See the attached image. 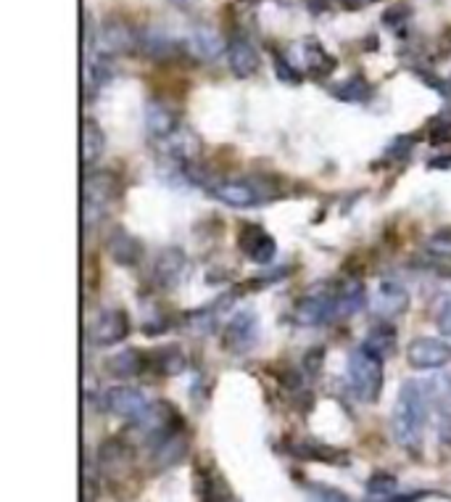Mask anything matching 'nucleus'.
Masks as SVG:
<instances>
[{
	"label": "nucleus",
	"mask_w": 451,
	"mask_h": 502,
	"mask_svg": "<svg viewBox=\"0 0 451 502\" xmlns=\"http://www.w3.org/2000/svg\"><path fill=\"white\" fill-rule=\"evenodd\" d=\"M98 498V465L92 457L82 460V502H95Z\"/></svg>",
	"instance_id": "obj_27"
},
{
	"label": "nucleus",
	"mask_w": 451,
	"mask_h": 502,
	"mask_svg": "<svg viewBox=\"0 0 451 502\" xmlns=\"http://www.w3.org/2000/svg\"><path fill=\"white\" fill-rule=\"evenodd\" d=\"M137 48L145 56H151V58H169V56L178 53V43L167 32H161V30H143V32H137Z\"/></svg>",
	"instance_id": "obj_20"
},
{
	"label": "nucleus",
	"mask_w": 451,
	"mask_h": 502,
	"mask_svg": "<svg viewBox=\"0 0 451 502\" xmlns=\"http://www.w3.org/2000/svg\"><path fill=\"white\" fill-rule=\"evenodd\" d=\"M130 336V318L122 310H100L91 325V341L95 347H114Z\"/></svg>",
	"instance_id": "obj_9"
},
{
	"label": "nucleus",
	"mask_w": 451,
	"mask_h": 502,
	"mask_svg": "<svg viewBox=\"0 0 451 502\" xmlns=\"http://www.w3.org/2000/svg\"><path fill=\"white\" fill-rule=\"evenodd\" d=\"M307 495H309V502H351L349 495H343L333 487H325V484H309Z\"/></svg>",
	"instance_id": "obj_28"
},
{
	"label": "nucleus",
	"mask_w": 451,
	"mask_h": 502,
	"mask_svg": "<svg viewBox=\"0 0 451 502\" xmlns=\"http://www.w3.org/2000/svg\"><path fill=\"white\" fill-rule=\"evenodd\" d=\"M333 95L341 98V101H349V103H360V101H367V98H369V85H367L361 77H351V80L335 85Z\"/></svg>",
	"instance_id": "obj_25"
},
{
	"label": "nucleus",
	"mask_w": 451,
	"mask_h": 502,
	"mask_svg": "<svg viewBox=\"0 0 451 502\" xmlns=\"http://www.w3.org/2000/svg\"><path fill=\"white\" fill-rule=\"evenodd\" d=\"M106 249H108V257H111L117 265H127V268L137 265L140 257H143V246H140V241H137L135 235H130L127 230L122 228H117L111 235H108Z\"/></svg>",
	"instance_id": "obj_15"
},
{
	"label": "nucleus",
	"mask_w": 451,
	"mask_h": 502,
	"mask_svg": "<svg viewBox=\"0 0 451 502\" xmlns=\"http://www.w3.org/2000/svg\"><path fill=\"white\" fill-rule=\"evenodd\" d=\"M85 53V66H82V80H85V88L88 92H98L114 75V56L108 50L95 46L91 50H82Z\"/></svg>",
	"instance_id": "obj_13"
},
{
	"label": "nucleus",
	"mask_w": 451,
	"mask_h": 502,
	"mask_svg": "<svg viewBox=\"0 0 451 502\" xmlns=\"http://www.w3.org/2000/svg\"><path fill=\"white\" fill-rule=\"evenodd\" d=\"M367 495L375 498V500H388L394 495H399V481L388 473H375L369 481H367Z\"/></svg>",
	"instance_id": "obj_24"
},
{
	"label": "nucleus",
	"mask_w": 451,
	"mask_h": 502,
	"mask_svg": "<svg viewBox=\"0 0 451 502\" xmlns=\"http://www.w3.org/2000/svg\"><path fill=\"white\" fill-rule=\"evenodd\" d=\"M409 307V291L399 280H383L372 296V313L375 318L391 320L396 315H402Z\"/></svg>",
	"instance_id": "obj_10"
},
{
	"label": "nucleus",
	"mask_w": 451,
	"mask_h": 502,
	"mask_svg": "<svg viewBox=\"0 0 451 502\" xmlns=\"http://www.w3.org/2000/svg\"><path fill=\"white\" fill-rule=\"evenodd\" d=\"M185 268H187V260H185V254H182L180 249H164L156 257V270H153V275H156V280L161 286H178L182 273H185Z\"/></svg>",
	"instance_id": "obj_18"
},
{
	"label": "nucleus",
	"mask_w": 451,
	"mask_h": 502,
	"mask_svg": "<svg viewBox=\"0 0 451 502\" xmlns=\"http://www.w3.org/2000/svg\"><path fill=\"white\" fill-rule=\"evenodd\" d=\"M119 196V181L111 172H92L88 170L85 181H82V225L91 230L95 228L108 207L117 201Z\"/></svg>",
	"instance_id": "obj_3"
},
{
	"label": "nucleus",
	"mask_w": 451,
	"mask_h": 502,
	"mask_svg": "<svg viewBox=\"0 0 451 502\" xmlns=\"http://www.w3.org/2000/svg\"><path fill=\"white\" fill-rule=\"evenodd\" d=\"M343 8H349V11H360V8H367V5H372L375 0H338Z\"/></svg>",
	"instance_id": "obj_31"
},
{
	"label": "nucleus",
	"mask_w": 451,
	"mask_h": 502,
	"mask_svg": "<svg viewBox=\"0 0 451 502\" xmlns=\"http://www.w3.org/2000/svg\"><path fill=\"white\" fill-rule=\"evenodd\" d=\"M430 420V386L422 381H406L399 389L396 408L391 415V431L399 447L409 453L420 450Z\"/></svg>",
	"instance_id": "obj_1"
},
{
	"label": "nucleus",
	"mask_w": 451,
	"mask_h": 502,
	"mask_svg": "<svg viewBox=\"0 0 451 502\" xmlns=\"http://www.w3.org/2000/svg\"><path fill=\"white\" fill-rule=\"evenodd\" d=\"M206 190L212 198H217L220 204L232 207V209L259 207L272 196V188L262 181H220V183L206 185Z\"/></svg>",
	"instance_id": "obj_4"
},
{
	"label": "nucleus",
	"mask_w": 451,
	"mask_h": 502,
	"mask_svg": "<svg viewBox=\"0 0 451 502\" xmlns=\"http://www.w3.org/2000/svg\"><path fill=\"white\" fill-rule=\"evenodd\" d=\"M274 66H277V75L282 80H291V83H301V75L296 72V66L282 56V53H274Z\"/></svg>",
	"instance_id": "obj_29"
},
{
	"label": "nucleus",
	"mask_w": 451,
	"mask_h": 502,
	"mask_svg": "<svg viewBox=\"0 0 451 502\" xmlns=\"http://www.w3.org/2000/svg\"><path fill=\"white\" fill-rule=\"evenodd\" d=\"M106 151V137H103V130L95 119H85L82 122V167L85 170H92L100 156Z\"/></svg>",
	"instance_id": "obj_19"
},
{
	"label": "nucleus",
	"mask_w": 451,
	"mask_h": 502,
	"mask_svg": "<svg viewBox=\"0 0 451 502\" xmlns=\"http://www.w3.org/2000/svg\"><path fill=\"white\" fill-rule=\"evenodd\" d=\"M98 46L103 48V50H108L111 56L127 53V50L137 48V35L127 24L114 22V24H106V30L98 32Z\"/></svg>",
	"instance_id": "obj_17"
},
{
	"label": "nucleus",
	"mask_w": 451,
	"mask_h": 502,
	"mask_svg": "<svg viewBox=\"0 0 451 502\" xmlns=\"http://www.w3.org/2000/svg\"><path fill=\"white\" fill-rule=\"evenodd\" d=\"M238 246L240 251L256 262V265H270L272 260L277 257V243L267 230L256 228V225H246L240 230V238H238Z\"/></svg>",
	"instance_id": "obj_12"
},
{
	"label": "nucleus",
	"mask_w": 451,
	"mask_h": 502,
	"mask_svg": "<svg viewBox=\"0 0 451 502\" xmlns=\"http://www.w3.org/2000/svg\"><path fill=\"white\" fill-rule=\"evenodd\" d=\"M304 53H307V66L317 72V75H327V72H333V66H335V61H333V56L325 50V48L319 46V43H312V46L304 48Z\"/></svg>",
	"instance_id": "obj_26"
},
{
	"label": "nucleus",
	"mask_w": 451,
	"mask_h": 502,
	"mask_svg": "<svg viewBox=\"0 0 451 502\" xmlns=\"http://www.w3.org/2000/svg\"><path fill=\"white\" fill-rule=\"evenodd\" d=\"M222 341H225L227 352L232 355H246L248 349H254L259 341V315L254 310L235 313L225 325Z\"/></svg>",
	"instance_id": "obj_6"
},
{
	"label": "nucleus",
	"mask_w": 451,
	"mask_h": 502,
	"mask_svg": "<svg viewBox=\"0 0 451 502\" xmlns=\"http://www.w3.org/2000/svg\"><path fill=\"white\" fill-rule=\"evenodd\" d=\"M175 130H180V117L178 111L164 103V101H148L145 106V136L153 143L169 137Z\"/></svg>",
	"instance_id": "obj_11"
},
{
	"label": "nucleus",
	"mask_w": 451,
	"mask_h": 502,
	"mask_svg": "<svg viewBox=\"0 0 451 502\" xmlns=\"http://www.w3.org/2000/svg\"><path fill=\"white\" fill-rule=\"evenodd\" d=\"M169 3H172L175 8H180V11H193L201 0H169Z\"/></svg>",
	"instance_id": "obj_32"
},
{
	"label": "nucleus",
	"mask_w": 451,
	"mask_h": 502,
	"mask_svg": "<svg viewBox=\"0 0 451 502\" xmlns=\"http://www.w3.org/2000/svg\"><path fill=\"white\" fill-rule=\"evenodd\" d=\"M361 347H367L372 355H377V357H388L394 349H396V330L391 328V325H386V322H380V325H375L367 336H364V344Z\"/></svg>",
	"instance_id": "obj_23"
},
{
	"label": "nucleus",
	"mask_w": 451,
	"mask_h": 502,
	"mask_svg": "<svg viewBox=\"0 0 451 502\" xmlns=\"http://www.w3.org/2000/svg\"><path fill=\"white\" fill-rule=\"evenodd\" d=\"M406 363L414 370H438L451 363V344L433 336H417L406 347Z\"/></svg>",
	"instance_id": "obj_5"
},
{
	"label": "nucleus",
	"mask_w": 451,
	"mask_h": 502,
	"mask_svg": "<svg viewBox=\"0 0 451 502\" xmlns=\"http://www.w3.org/2000/svg\"><path fill=\"white\" fill-rule=\"evenodd\" d=\"M333 318H335V294H330L327 288H317L312 294L301 296L299 304L293 307V320L304 328L325 325Z\"/></svg>",
	"instance_id": "obj_8"
},
{
	"label": "nucleus",
	"mask_w": 451,
	"mask_h": 502,
	"mask_svg": "<svg viewBox=\"0 0 451 502\" xmlns=\"http://www.w3.org/2000/svg\"><path fill=\"white\" fill-rule=\"evenodd\" d=\"M227 61H230V72L240 80L256 75V69H259V53L251 46V40L243 35L232 38V43L227 46Z\"/></svg>",
	"instance_id": "obj_14"
},
{
	"label": "nucleus",
	"mask_w": 451,
	"mask_h": 502,
	"mask_svg": "<svg viewBox=\"0 0 451 502\" xmlns=\"http://www.w3.org/2000/svg\"><path fill=\"white\" fill-rule=\"evenodd\" d=\"M367 288L360 280H349L335 291V320L338 318H351L361 313L367 307Z\"/></svg>",
	"instance_id": "obj_16"
},
{
	"label": "nucleus",
	"mask_w": 451,
	"mask_h": 502,
	"mask_svg": "<svg viewBox=\"0 0 451 502\" xmlns=\"http://www.w3.org/2000/svg\"><path fill=\"white\" fill-rule=\"evenodd\" d=\"M151 408L148 397L143 392H137L135 386H108L103 392V410L122 418V420H133L137 423Z\"/></svg>",
	"instance_id": "obj_7"
},
{
	"label": "nucleus",
	"mask_w": 451,
	"mask_h": 502,
	"mask_svg": "<svg viewBox=\"0 0 451 502\" xmlns=\"http://www.w3.org/2000/svg\"><path fill=\"white\" fill-rule=\"evenodd\" d=\"M346 386L361 405L377 402L383 392V357L372 355L367 347L354 349L346 363Z\"/></svg>",
	"instance_id": "obj_2"
},
{
	"label": "nucleus",
	"mask_w": 451,
	"mask_h": 502,
	"mask_svg": "<svg viewBox=\"0 0 451 502\" xmlns=\"http://www.w3.org/2000/svg\"><path fill=\"white\" fill-rule=\"evenodd\" d=\"M190 50H193L198 58L212 61V58H217V56L225 50V43H222V38H220L217 30L198 24V27L193 30V35H190Z\"/></svg>",
	"instance_id": "obj_22"
},
{
	"label": "nucleus",
	"mask_w": 451,
	"mask_h": 502,
	"mask_svg": "<svg viewBox=\"0 0 451 502\" xmlns=\"http://www.w3.org/2000/svg\"><path fill=\"white\" fill-rule=\"evenodd\" d=\"M438 328H441V333L451 336V296L441 304V310H438Z\"/></svg>",
	"instance_id": "obj_30"
},
{
	"label": "nucleus",
	"mask_w": 451,
	"mask_h": 502,
	"mask_svg": "<svg viewBox=\"0 0 451 502\" xmlns=\"http://www.w3.org/2000/svg\"><path fill=\"white\" fill-rule=\"evenodd\" d=\"M145 363H148V360L143 357V352H137V349H125V352H119V355H114V357L106 360V370H108L114 378L130 381V378H135V375L143 373Z\"/></svg>",
	"instance_id": "obj_21"
}]
</instances>
